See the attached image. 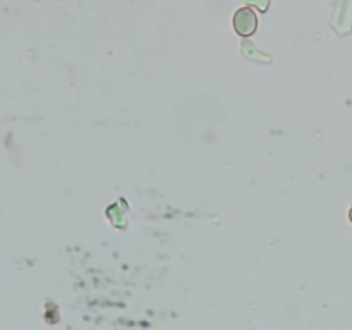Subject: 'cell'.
I'll list each match as a JSON object with an SVG mask.
<instances>
[{"label":"cell","mask_w":352,"mask_h":330,"mask_svg":"<svg viewBox=\"0 0 352 330\" xmlns=\"http://www.w3.org/2000/svg\"><path fill=\"white\" fill-rule=\"evenodd\" d=\"M232 23L237 34H241V36H251L258 28V17L253 9L244 7V9H239L234 14Z\"/></svg>","instance_id":"1"},{"label":"cell","mask_w":352,"mask_h":330,"mask_svg":"<svg viewBox=\"0 0 352 330\" xmlns=\"http://www.w3.org/2000/svg\"><path fill=\"white\" fill-rule=\"evenodd\" d=\"M349 219H351V222H352V206H351V210H349Z\"/></svg>","instance_id":"2"}]
</instances>
